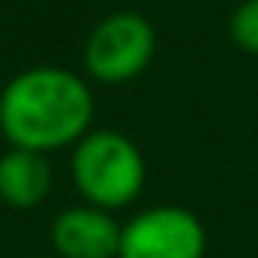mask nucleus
Here are the masks:
<instances>
[{"label": "nucleus", "instance_id": "f03ea898", "mask_svg": "<svg viewBox=\"0 0 258 258\" xmlns=\"http://www.w3.org/2000/svg\"><path fill=\"white\" fill-rule=\"evenodd\" d=\"M144 154L121 131H88L72 151V183L88 206L121 209L144 189Z\"/></svg>", "mask_w": 258, "mask_h": 258}, {"label": "nucleus", "instance_id": "0eeeda50", "mask_svg": "<svg viewBox=\"0 0 258 258\" xmlns=\"http://www.w3.org/2000/svg\"><path fill=\"white\" fill-rule=\"evenodd\" d=\"M229 36L239 49L258 56V0H242L229 17Z\"/></svg>", "mask_w": 258, "mask_h": 258}, {"label": "nucleus", "instance_id": "20e7f679", "mask_svg": "<svg viewBox=\"0 0 258 258\" xmlns=\"http://www.w3.org/2000/svg\"><path fill=\"white\" fill-rule=\"evenodd\" d=\"M206 229L183 206H154L121 226L118 258H203Z\"/></svg>", "mask_w": 258, "mask_h": 258}, {"label": "nucleus", "instance_id": "7ed1b4c3", "mask_svg": "<svg viewBox=\"0 0 258 258\" xmlns=\"http://www.w3.org/2000/svg\"><path fill=\"white\" fill-rule=\"evenodd\" d=\"M157 49V33L141 13L121 10L105 17L85 43V69L105 85H121L138 79L151 66Z\"/></svg>", "mask_w": 258, "mask_h": 258}, {"label": "nucleus", "instance_id": "39448f33", "mask_svg": "<svg viewBox=\"0 0 258 258\" xmlns=\"http://www.w3.org/2000/svg\"><path fill=\"white\" fill-rule=\"evenodd\" d=\"M121 226L108 209L69 206L52 222V248L59 258H118Z\"/></svg>", "mask_w": 258, "mask_h": 258}, {"label": "nucleus", "instance_id": "423d86ee", "mask_svg": "<svg viewBox=\"0 0 258 258\" xmlns=\"http://www.w3.org/2000/svg\"><path fill=\"white\" fill-rule=\"evenodd\" d=\"M52 167L49 157L26 147H10L0 154V200L10 209H33L49 196Z\"/></svg>", "mask_w": 258, "mask_h": 258}, {"label": "nucleus", "instance_id": "f257e3e1", "mask_svg": "<svg viewBox=\"0 0 258 258\" xmlns=\"http://www.w3.org/2000/svg\"><path fill=\"white\" fill-rule=\"evenodd\" d=\"M95 114L92 92L76 72L36 66L13 76L0 92V134L10 147L49 154L79 144Z\"/></svg>", "mask_w": 258, "mask_h": 258}]
</instances>
